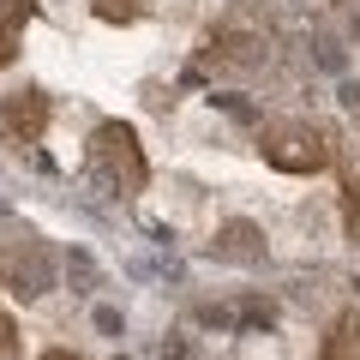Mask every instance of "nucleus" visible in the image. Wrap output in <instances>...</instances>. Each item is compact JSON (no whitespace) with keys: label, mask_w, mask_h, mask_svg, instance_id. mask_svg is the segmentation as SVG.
<instances>
[{"label":"nucleus","mask_w":360,"mask_h":360,"mask_svg":"<svg viewBox=\"0 0 360 360\" xmlns=\"http://www.w3.org/2000/svg\"><path fill=\"white\" fill-rule=\"evenodd\" d=\"M258 150H264L270 168H283V174H319L330 162V132L312 127V120H276V127L258 132Z\"/></svg>","instance_id":"nucleus-1"},{"label":"nucleus","mask_w":360,"mask_h":360,"mask_svg":"<svg viewBox=\"0 0 360 360\" xmlns=\"http://www.w3.org/2000/svg\"><path fill=\"white\" fill-rule=\"evenodd\" d=\"M90 168H96V180H103L108 193H139L144 180H150L139 139H132V127H120V120L96 127V139H90Z\"/></svg>","instance_id":"nucleus-2"},{"label":"nucleus","mask_w":360,"mask_h":360,"mask_svg":"<svg viewBox=\"0 0 360 360\" xmlns=\"http://www.w3.org/2000/svg\"><path fill=\"white\" fill-rule=\"evenodd\" d=\"M0 283H13V295H42L54 283V264H49V246L37 234L13 240V252H0Z\"/></svg>","instance_id":"nucleus-3"},{"label":"nucleus","mask_w":360,"mask_h":360,"mask_svg":"<svg viewBox=\"0 0 360 360\" xmlns=\"http://www.w3.org/2000/svg\"><path fill=\"white\" fill-rule=\"evenodd\" d=\"M0 127L13 132V139L37 144L42 132H49V96H42V90H18V96H6V103H0Z\"/></svg>","instance_id":"nucleus-4"},{"label":"nucleus","mask_w":360,"mask_h":360,"mask_svg":"<svg viewBox=\"0 0 360 360\" xmlns=\"http://www.w3.org/2000/svg\"><path fill=\"white\" fill-rule=\"evenodd\" d=\"M319 360H360V319H354V312H342V319L330 324V336H324Z\"/></svg>","instance_id":"nucleus-5"},{"label":"nucleus","mask_w":360,"mask_h":360,"mask_svg":"<svg viewBox=\"0 0 360 360\" xmlns=\"http://www.w3.org/2000/svg\"><path fill=\"white\" fill-rule=\"evenodd\" d=\"M25 18H30V0H0V66H13Z\"/></svg>","instance_id":"nucleus-6"},{"label":"nucleus","mask_w":360,"mask_h":360,"mask_svg":"<svg viewBox=\"0 0 360 360\" xmlns=\"http://www.w3.org/2000/svg\"><path fill=\"white\" fill-rule=\"evenodd\" d=\"M210 60H229V66H252L258 49L246 37H210Z\"/></svg>","instance_id":"nucleus-7"},{"label":"nucleus","mask_w":360,"mask_h":360,"mask_svg":"<svg viewBox=\"0 0 360 360\" xmlns=\"http://www.w3.org/2000/svg\"><path fill=\"white\" fill-rule=\"evenodd\" d=\"M246 240H258V234L246 229V222H234V229L222 234V246H217V252H222V258H258V252H264V246H246Z\"/></svg>","instance_id":"nucleus-8"},{"label":"nucleus","mask_w":360,"mask_h":360,"mask_svg":"<svg viewBox=\"0 0 360 360\" xmlns=\"http://www.w3.org/2000/svg\"><path fill=\"white\" fill-rule=\"evenodd\" d=\"M96 18H108V25H132V18H139V0H96Z\"/></svg>","instance_id":"nucleus-9"},{"label":"nucleus","mask_w":360,"mask_h":360,"mask_svg":"<svg viewBox=\"0 0 360 360\" xmlns=\"http://www.w3.org/2000/svg\"><path fill=\"white\" fill-rule=\"evenodd\" d=\"M342 193H348V229H360V180H348Z\"/></svg>","instance_id":"nucleus-10"},{"label":"nucleus","mask_w":360,"mask_h":360,"mask_svg":"<svg viewBox=\"0 0 360 360\" xmlns=\"http://www.w3.org/2000/svg\"><path fill=\"white\" fill-rule=\"evenodd\" d=\"M13 348H18L13 342V319H0V354H13Z\"/></svg>","instance_id":"nucleus-11"},{"label":"nucleus","mask_w":360,"mask_h":360,"mask_svg":"<svg viewBox=\"0 0 360 360\" xmlns=\"http://www.w3.org/2000/svg\"><path fill=\"white\" fill-rule=\"evenodd\" d=\"M42 360H78V354H66V348H54V354H42Z\"/></svg>","instance_id":"nucleus-12"}]
</instances>
